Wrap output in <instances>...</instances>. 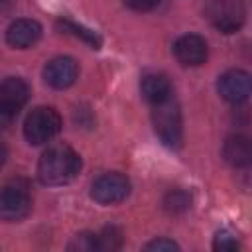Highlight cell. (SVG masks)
<instances>
[{
    "label": "cell",
    "mask_w": 252,
    "mask_h": 252,
    "mask_svg": "<svg viewBox=\"0 0 252 252\" xmlns=\"http://www.w3.org/2000/svg\"><path fill=\"white\" fill-rule=\"evenodd\" d=\"M79 169H81L79 154L65 144H57V146L47 148L41 154L39 163H37V177L43 185L57 187V185H65L73 181Z\"/></svg>",
    "instance_id": "obj_1"
},
{
    "label": "cell",
    "mask_w": 252,
    "mask_h": 252,
    "mask_svg": "<svg viewBox=\"0 0 252 252\" xmlns=\"http://www.w3.org/2000/svg\"><path fill=\"white\" fill-rule=\"evenodd\" d=\"M152 122L158 138L169 146V148H179L183 140V120H181V110L179 104L175 102L173 96L165 98L159 104H154L152 112Z\"/></svg>",
    "instance_id": "obj_2"
},
{
    "label": "cell",
    "mask_w": 252,
    "mask_h": 252,
    "mask_svg": "<svg viewBox=\"0 0 252 252\" xmlns=\"http://www.w3.org/2000/svg\"><path fill=\"white\" fill-rule=\"evenodd\" d=\"M32 211L30 187L24 179H12L0 189V219L18 222Z\"/></svg>",
    "instance_id": "obj_3"
},
{
    "label": "cell",
    "mask_w": 252,
    "mask_h": 252,
    "mask_svg": "<svg viewBox=\"0 0 252 252\" xmlns=\"http://www.w3.org/2000/svg\"><path fill=\"white\" fill-rule=\"evenodd\" d=\"M59 130H61V116L51 106L33 108L24 122V136L33 146L49 142L59 134Z\"/></svg>",
    "instance_id": "obj_4"
},
{
    "label": "cell",
    "mask_w": 252,
    "mask_h": 252,
    "mask_svg": "<svg viewBox=\"0 0 252 252\" xmlns=\"http://www.w3.org/2000/svg\"><path fill=\"white\" fill-rule=\"evenodd\" d=\"M205 16L219 32L232 33L242 28L246 20V6L242 0H209Z\"/></svg>",
    "instance_id": "obj_5"
},
{
    "label": "cell",
    "mask_w": 252,
    "mask_h": 252,
    "mask_svg": "<svg viewBox=\"0 0 252 252\" xmlns=\"http://www.w3.org/2000/svg\"><path fill=\"white\" fill-rule=\"evenodd\" d=\"M128 193H130V181L122 173H104L91 187V197L100 205L120 203L128 197Z\"/></svg>",
    "instance_id": "obj_6"
},
{
    "label": "cell",
    "mask_w": 252,
    "mask_h": 252,
    "mask_svg": "<svg viewBox=\"0 0 252 252\" xmlns=\"http://www.w3.org/2000/svg\"><path fill=\"white\" fill-rule=\"evenodd\" d=\"M217 89H219V94L226 102L240 104V102H244L248 98L250 89H252L250 73H246L242 69H230V71H226V73H222L219 77Z\"/></svg>",
    "instance_id": "obj_7"
},
{
    "label": "cell",
    "mask_w": 252,
    "mask_h": 252,
    "mask_svg": "<svg viewBox=\"0 0 252 252\" xmlns=\"http://www.w3.org/2000/svg\"><path fill=\"white\" fill-rule=\"evenodd\" d=\"M207 41L197 33H185L173 43V55L185 67H199L207 61Z\"/></svg>",
    "instance_id": "obj_8"
},
{
    "label": "cell",
    "mask_w": 252,
    "mask_h": 252,
    "mask_svg": "<svg viewBox=\"0 0 252 252\" xmlns=\"http://www.w3.org/2000/svg\"><path fill=\"white\" fill-rule=\"evenodd\" d=\"M79 73V67L75 63V59L71 57H53L45 69H43V79L49 87L53 89H67L75 83Z\"/></svg>",
    "instance_id": "obj_9"
},
{
    "label": "cell",
    "mask_w": 252,
    "mask_h": 252,
    "mask_svg": "<svg viewBox=\"0 0 252 252\" xmlns=\"http://www.w3.org/2000/svg\"><path fill=\"white\" fill-rule=\"evenodd\" d=\"M30 87L20 77H8L0 83V108L18 114V110L28 102Z\"/></svg>",
    "instance_id": "obj_10"
},
{
    "label": "cell",
    "mask_w": 252,
    "mask_h": 252,
    "mask_svg": "<svg viewBox=\"0 0 252 252\" xmlns=\"http://www.w3.org/2000/svg\"><path fill=\"white\" fill-rule=\"evenodd\" d=\"M39 37H41V26L30 18L16 20L6 30V41L16 49H28V47L35 45L39 41Z\"/></svg>",
    "instance_id": "obj_11"
},
{
    "label": "cell",
    "mask_w": 252,
    "mask_h": 252,
    "mask_svg": "<svg viewBox=\"0 0 252 252\" xmlns=\"http://www.w3.org/2000/svg\"><path fill=\"white\" fill-rule=\"evenodd\" d=\"M140 91H142V96L152 106L163 102L165 98H169L173 94L169 79L165 75H161V73H148V75H144L142 83H140Z\"/></svg>",
    "instance_id": "obj_12"
},
{
    "label": "cell",
    "mask_w": 252,
    "mask_h": 252,
    "mask_svg": "<svg viewBox=\"0 0 252 252\" xmlns=\"http://www.w3.org/2000/svg\"><path fill=\"white\" fill-rule=\"evenodd\" d=\"M224 159L232 167H248L252 161V146L246 136H230L222 148Z\"/></svg>",
    "instance_id": "obj_13"
},
{
    "label": "cell",
    "mask_w": 252,
    "mask_h": 252,
    "mask_svg": "<svg viewBox=\"0 0 252 252\" xmlns=\"http://www.w3.org/2000/svg\"><path fill=\"white\" fill-rule=\"evenodd\" d=\"M57 28H59L63 33H71V35L83 39V41H85L87 45H91L93 49H98L100 43H102V39H100V35H98L96 32H93V30L81 26V24H75V22H71V20H63V18L57 20Z\"/></svg>",
    "instance_id": "obj_14"
},
{
    "label": "cell",
    "mask_w": 252,
    "mask_h": 252,
    "mask_svg": "<svg viewBox=\"0 0 252 252\" xmlns=\"http://www.w3.org/2000/svg\"><path fill=\"white\" fill-rule=\"evenodd\" d=\"M122 246V230L118 226H104L96 234V252H114Z\"/></svg>",
    "instance_id": "obj_15"
},
{
    "label": "cell",
    "mask_w": 252,
    "mask_h": 252,
    "mask_svg": "<svg viewBox=\"0 0 252 252\" xmlns=\"http://www.w3.org/2000/svg\"><path fill=\"white\" fill-rule=\"evenodd\" d=\"M163 207L167 213H173V215L183 213L191 207V195L183 189H171L163 199Z\"/></svg>",
    "instance_id": "obj_16"
},
{
    "label": "cell",
    "mask_w": 252,
    "mask_h": 252,
    "mask_svg": "<svg viewBox=\"0 0 252 252\" xmlns=\"http://www.w3.org/2000/svg\"><path fill=\"white\" fill-rule=\"evenodd\" d=\"M71 252H94L96 250V234L93 232H81L73 236V240L67 246Z\"/></svg>",
    "instance_id": "obj_17"
},
{
    "label": "cell",
    "mask_w": 252,
    "mask_h": 252,
    "mask_svg": "<svg viewBox=\"0 0 252 252\" xmlns=\"http://www.w3.org/2000/svg\"><path fill=\"white\" fill-rule=\"evenodd\" d=\"M238 246H240L238 240L228 230H220L215 236V242H213V248L215 250H238Z\"/></svg>",
    "instance_id": "obj_18"
},
{
    "label": "cell",
    "mask_w": 252,
    "mask_h": 252,
    "mask_svg": "<svg viewBox=\"0 0 252 252\" xmlns=\"http://www.w3.org/2000/svg\"><path fill=\"white\" fill-rule=\"evenodd\" d=\"M146 250H154V252H173V250H179V246H177L173 240L158 238V240L148 242V244H146Z\"/></svg>",
    "instance_id": "obj_19"
},
{
    "label": "cell",
    "mask_w": 252,
    "mask_h": 252,
    "mask_svg": "<svg viewBox=\"0 0 252 252\" xmlns=\"http://www.w3.org/2000/svg\"><path fill=\"white\" fill-rule=\"evenodd\" d=\"M130 10H136V12H148V10H154L159 0H122Z\"/></svg>",
    "instance_id": "obj_20"
},
{
    "label": "cell",
    "mask_w": 252,
    "mask_h": 252,
    "mask_svg": "<svg viewBox=\"0 0 252 252\" xmlns=\"http://www.w3.org/2000/svg\"><path fill=\"white\" fill-rule=\"evenodd\" d=\"M16 118V114H12V112H6L4 108H0V130H6L10 124H12V120Z\"/></svg>",
    "instance_id": "obj_21"
},
{
    "label": "cell",
    "mask_w": 252,
    "mask_h": 252,
    "mask_svg": "<svg viewBox=\"0 0 252 252\" xmlns=\"http://www.w3.org/2000/svg\"><path fill=\"white\" fill-rule=\"evenodd\" d=\"M6 159H8V150H6V146H4L2 142H0V169L4 167Z\"/></svg>",
    "instance_id": "obj_22"
},
{
    "label": "cell",
    "mask_w": 252,
    "mask_h": 252,
    "mask_svg": "<svg viewBox=\"0 0 252 252\" xmlns=\"http://www.w3.org/2000/svg\"><path fill=\"white\" fill-rule=\"evenodd\" d=\"M0 2H2V0H0Z\"/></svg>",
    "instance_id": "obj_23"
}]
</instances>
